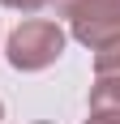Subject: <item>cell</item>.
<instances>
[{
	"instance_id": "2",
	"label": "cell",
	"mask_w": 120,
	"mask_h": 124,
	"mask_svg": "<svg viewBox=\"0 0 120 124\" xmlns=\"http://www.w3.org/2000/svg\"><path fill=\"white\" fill-rule=\"evenodd\" d=\"M64 56V30L47 17H30L9 34V64L22 73H39Z\"/></svg>"
},
{
	"instance_id": "3",
	"label": "cell",
	"mask_w": 120,
	"mask_h": 124,
	"mask_svg": "<svg viewBox=\"0 0 120 124\" xmlns=\"http://www.w3.org/2000/svg\"><path fill=\"white\" fill-rule=\"evenodd\" d=\"M86 124H120V77H94Z\"/></svg>"
},
{
	"instance_id": "5",
	"label": "cell",
	"mask_w": 120,
	"mask_h": 124,
	"mask_svg": "<svg viewBox=\"0 0 120 124\" xmlns=\"http://www.w3.org/2000/svg\"><path fill=\"white\" fill-rule=\"evenodd\" d=\"M0 4H9V9H22V13H34V9H43V4H51V0H0Z\"/></svg>"
},
{
	"instance_id": "4",
	"label": "cell",
	"mask_w": 120,
	"mask_h": 124,
	"mask_svg": "<svg viewBox=\"0 0 120 124\" xmlns=\"http://www.w3.org/2000/svg\"><path fill=\"white\" fill-rule=\"evenodd\" d=\"M94 77H120V39L94 51Z\"/></svg>"
},
{
	"instance_id": "1",
	"label": "cell",
	"mask_w": 120,
	"mask_h": 124,
	"mask_svg": "<svg viewBox=\"0 0 120 124\" xmlns=\"http://www.w3.org/2000/svg\"><path fill=\"white\" fill-rule=\"evenodd\" d=\"M51 4L69 22L73 39L90 51H103L120 39V0H51Z\"/></svg>"
},
{
	"instance_id": "6",
	"label": "cell",
	"mask_w": 120,
	"mask_h": 124,
	"mask_svg": "<svg viewBox=\"0 0 120 124\" xmlns=\"http://www.w3.org/2000/svg\"><path fill=\"white\" fill-rule=\"evenodd\" d=\"M0 120H4V107H0Z\"/></svg>"
}]
</instances>
